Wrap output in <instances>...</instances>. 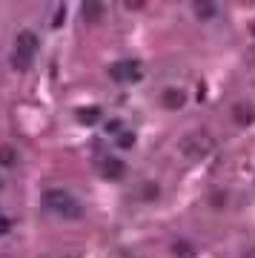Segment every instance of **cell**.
Here are the masks:
<instances>
[{
    "label": "cell",
    "instance_id": "1",
    "mask_svg": "<svg viewBox=\"0 0 255 258\" xmlns=\"http://www.w3.org/2000/svg\"><path fill=\"white\" fill-rule=\"evenodd\" d=\"M43 207L49 212H57V215L69 218V221L83 218V207L78 204V198H75L72 192H66V189H49V192L43 195Z\"/></svg>",
    "mask_w": 255,
    "mask_h": 258
},
{
    "label": "cell",
    "instance_id": "2",
    "mask_svg": "<svg viewBox=\"0 0 255 258\" xmlns=\"http://www.w3.org/2000/svg\"><path fill=\"white\" fill-rule=\"evenodd\" d=\"M35 52H37V35L35 32H20L18 49H15V66H18V69H29Z\"/></svg>",
    "mask_w": 255,
    "mask_h": 258
},
{
    "label": "cell",
    "instance_id": "3",
    "mask_svg": "<svg viewBox=\"0 0 255 258\" xmlns=\"http://www.w3.org/2000/svg\"><path fill=\"white\" fill-rule=\"evenodd\" d=\"M109 78L118 83H138L141 81V63L138 60H120V63L109 66Z\"/></svg>",
    "mask_w": 255,
    "mask_h": 258
},
{
    "label": "cell",
    "instance_id": "4",
    "mask_svg": "<svg viewBox=\"0 0 255 258\" xmlns=\"http://www.w3.org/2000/svg\"><path fill=\"white\" fill-rule=\"evenodd\" d=\"M183 152L189 158H201V155H207L210 152V147H212V141L207 138V132H192V135H186L183 138Z\"/></svg>",
    "mask_w": 255,
    "mask_h": 258
},
{
    "label": "cell",
    "instance_id": "5",
    "mask_svg": "<svg viewBox=\"0 0 255 258\" xmlns=\"http://www.w3.org/2000/svg\"><path fill=\"white\" fill-rule=\"evenodd\" d=\"M100 169H103V175H106V178L118 181V178H123V172H126V164H123L120 158L109 155V158H103V161H100Z\"/></svg>",
    "mask_w": 255,
    "mask_h": 258
},
{
    "label": "cell",
    "instance_id": "6",
    "mask_svg": "<svg viewBox=\"0 0 255 258\" xmlns=\"http://www.w3.org/2000/svg\"><path fill=\"white\" fill-rule=\"evenodd\" d=\"M161 103H164L166 109H181L183 103H186V92H183V89L169 86V89H164V92H161Z\"/></svg>",
    "mask_w": 255,
    "mask_h": 258
},
{
    "label": "cell",
    "instance_id": "7",
    "mask_svg": "<svg viewBox=\"0 0 255 258\" xmlns=\"http://www.w3.org/2000/svg\"><path fill=\"white\" fill-rule=\"evenodd\" d=\"M232 120H235L238 126H249L255 120L252 103H235V106H232Z\"/></svg>",
    "mask_w": 255,
    "mask_h": 258
},
{
    "label": "cell",
    "instance_id": "8",
    "mask_svg": "<svg viewBox=\"0 0 255 258\" xmlns=\"http://www.w3.org/2000/svg\"><path fill=\"white\" fill-rule=\"evenodd\" d=\"M78 120H81L83 126H95L100 120V109L98 106H83V109H78Z\"/></svg>",
    "mask_w": 255,
    "mask_h": 258
},
{
    "label": "cell",
    "instance_id": "9",
    "mask_svg": "<svg viewBox=\"0 0 255 258\" xmlns=\"http://www.w3.org/2000/svg\"><path fill=\"white\" fill-rule=\"evenodd\" d=\"M172 252L178 258H192V255H195V247H192L189 241L181 238V241H175V244H172Z\"/></svg>",
    "mask_w": 255,
    "mask_h": 258
},
{
    "label": "cell",
    "instance_id": "10",
    "mask_svg": "<svg viewBox=\"0 0 255 258\" xmlns=\"http://www.w3.org/2000/svg\"><path fill=\"white\" fill-rule=\"evenodd\" d=\"M103 15V3H83V18L86 20H100Z\"/></svg>",
    "mask_w": 255,
    "mask_h": 258
},
{
    "label": "cell",
    "instance_id": "11",
    "mask_svg": "<svg viewBox=\"0 0 255 258\" xmlns=\"http://www.w3.org/2000/svg\"><path fill=\"white\" fill-rule=\"evenodd\" d=\"M158 195H161V186H158L155 181H149V184L141 186V198H144V201H155Z\"/></svg>",
    "mask_w": 255,
    "mask_h": 258
},
{
    "label": "cell",
    "instance_id": "12",
    "mask_svg": "<svg viewBox=\"0 0 255 258\" xmlns=\"http://www.w3.org/2000/svg\"><path fill=\"white\" fill-rule=\"evenodd\" d=\"M18 161V152L12 147H0V166H15Z\"/></svg>",
    "mask_w": 255,
    "mask_h": 258
},
{
    "label": "cell",
    "instance_id": "13",
    "mask_svg": "<svg viewBox=\"0 0 255 258\" xmlns=\"http://www.w3.org/2000/svg\"><path fill=\"white\" fill-rule=\"evenodd\" d=\"M118 147L120 149H132L135 147V135H132V132H120L118 135Z\"/></svg>",
    "mask_w": 255,
    "mask_h": 258
},
{
    "label": "cell",
    "instance_id": "14",
    "mask_svg": "<svg viewBox=\"0 0 255 258\" xmlns=\"http://www.w3.org/2000/svg\"><path fill=\"white\" fill-rule=\"evenodd\" d=\"M195 9H198L201 18H212L215 15V3H195Z\"/></svg>",
    "mask_w": 255,
    "mask_h": 258
},
{
    "label": "cell",
    "instance_id": "15",
    "mask_svg": "<svg viewBox=\"0 0 255 258\" xmlns=\"http://www.w3.org/2000/svg\"><path fill=\"white\" fill-rule=\"evenodd\" d=\"M106 132H109V135H115V138H118L120 132H123V123H120V120H109V123H106Z\"/></svg>",
    "mask_w": 255,
    "mask_h": 258
},
{
    "label": "cell",
    "instance_id": "16",
    "mask_svg": "<svg viewBox=\"0 0 255 258\" xmlns=\"http://www.w3.org/2000/svg\"><path fill=\"white\" fill-rule=\"evenodd\" d=\"M212 204H215V207H221V204H224V192H212Z\"/></svg>",
    "mask_w": 255,
    "mask_h": 258
},
{
    "label": "cell",
    "instance_id": "17",
    "mask_svg": "<svg viewBox=\"0 0 255 258\" xmlns=\"http://www.w3.org/2000/svg\"><path fill=\"white\" fill-rule=\"evenodd\" d=\"M9 230V221H0V232H6Z\"/></svg>",
    "mask_w": 255,
    "mask_h": 258
},
{
    "label": "cell",
    "instance_id": "18",
    "mask_svg": "<svg viewBox=\"0 0 255 258\" xmlns=\"http://www.w3.org/2000/svg\"><path fill=\"white\" fill-rule=\"evenodd\" d=\"M249 32H252V35H255V20H252V26H249Z\"/></svg>",
    "mask_w": 255,
    "mask_h": 258
},
{
    "label": "cell",
    "instance_id": "19",
    "mask_svg": "<svg viewBox=\"0 0 255 258\" xmlns=\"http://www.w3.org/2000/svg\"><path fill=\"white\" fill-rule=\"evenodd\" d=\"M246 258H252V255H246Z\"/></svg>",
    "mask_w": 255,
    "mask_h": 258
}]
</instances>
